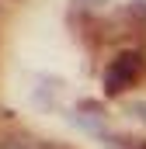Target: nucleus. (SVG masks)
<instances>
[{
  "label": "nucleus",
  "mask_w": 146,
  "mask_h": 149,
  "mask_svg": "<svg viewBox=\"0 0 146 149\" xmlns=\"http://www.w3.org/2000/svg\"><path fill=\"white\" fill-rule=\"evenodd\" d=\"M132 114H136L139 121H146V101H136V104H132Z\"/></svg>",
  "instance_id": "3"
},
{
  "label": "nucleus",
  "mask_w": 146,
  "mask_h": 149,
  "mask_svg": "<svg viewBox=\"0 0 146 149\" xmlns=\"http://www.w3.org/2000/svg\"><path fill=\"white\" fill-rule=\"evenodd\" d=\"M129 149H146V142H143V139H132V142H129Z\"/></svg>",
  "instance_id": "4"
},
{
  "label": "nucleus",
  "mask_w": 146,
  "mask_h": 149,
  "mask_svg": "<svg viewBox=\"0 0 146 149\" xmlns=\"http://www.w3.org/2000/svg\"><path fill=\"white\" fill-rule=\"evenodd\" d=\"M146 73V56L143 52H122L118 59H111V66L105 70V94H122L132 83H139Z\"/></svg>",
  "instance_id": "1"
},
{
  "label": "nucleus",
  "mask_w": 146,
  "mask_h": 149,
  "mask_svg": "<svg viewBox=\"0 0 146 149\" xmlns=\"http://www.w3.org/2000/svg\"><path fill=\"white\" fill-rule=\"evenodd\" d=\"M129 14H136L139 21H146V0H136V3L129 7Z\"/></svg>",
  "instance_id": "2"
}]
</instances>
